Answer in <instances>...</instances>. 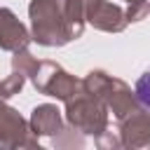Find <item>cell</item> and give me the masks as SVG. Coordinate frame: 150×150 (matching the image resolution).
<instances>
[{
  "instance_id": "cell-1",
  "label": "cell",
  "mask_w": 150,
  "mask_h": 150,
  "mask_svg": "<svg viewBox=\"0 0 150 150\" xmlns=\"http://www.w3.org/2000/svg\"><path fill=\"white\" fill-rule=\"evenodd\" d=\"M136 98L143 108L150 110V70H145L141 75V80L136 82Z\"/></svg>"
}]
</instances>
